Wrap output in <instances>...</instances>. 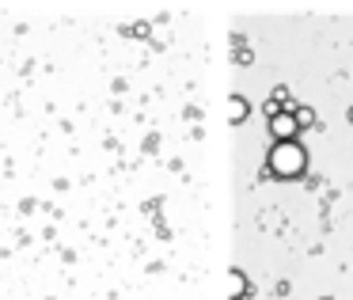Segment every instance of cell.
Here are the masks:
<instances>
[]
</instances>
